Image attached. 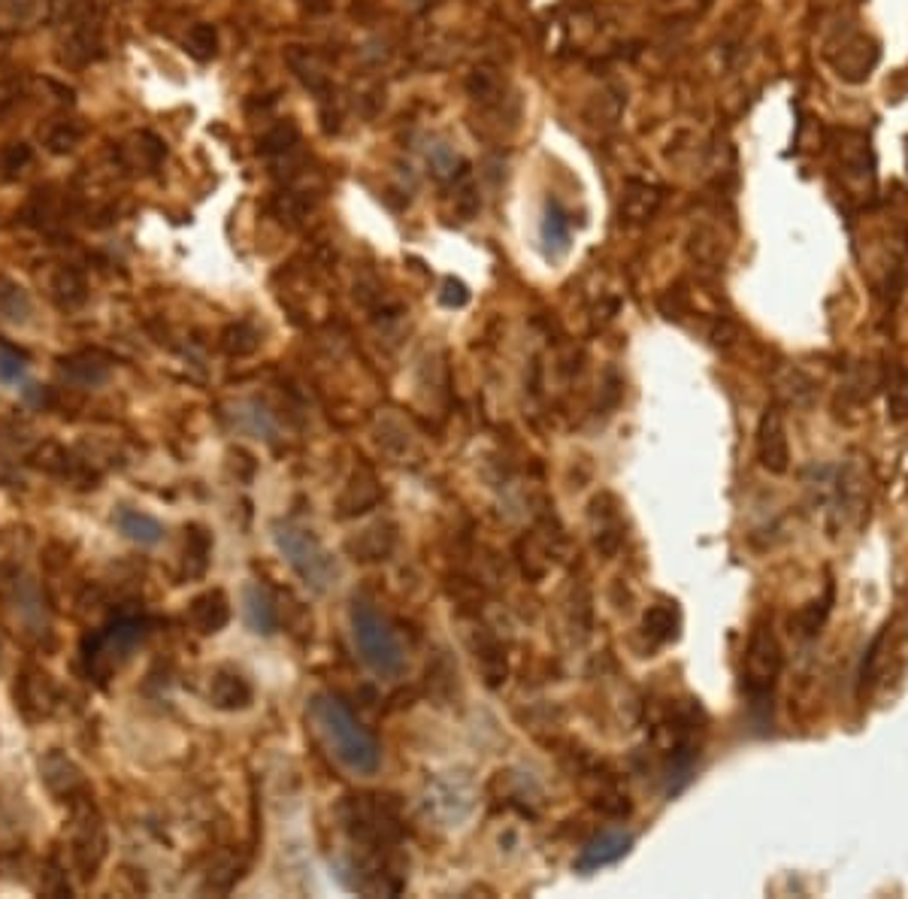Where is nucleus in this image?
Returning <instances> with one entry per match:
<instances>
[{"instance_id": "nucleus-2", "label": "nucleus", "mask_w": 908, "mask_h": 899, "mask_svg": "<svg viewBox=\"0 0 908 899\" xmlns=\"http://www.w3.org/2000/svg\"><path fill=\"white\" fill-rule=\"evenodd\" d=\"M146 636H149V621L140 615H122V618L109 621L107 627L88 633L80 648L85 676L95 679L97 684L109 681L134 657Z\"/></svg>"}, {"instance_id": "nucleus-18", "label": "nucleus", "mask_w": 908, "mask_h": 899, "mask_svg": "<svg viewBox=\"0 0 908 899\" xmlns=\"http://www.w3.org/2000/svg\"><path fill=\"white\" fill-rule=\"evenodd\" d=\"M112 524H116V531L122 533L124 539L146 545V548L164 543V536H167V527H164L158 518L149 515V512H140V509H131V506H119L112 512Z\"/></svg>"}, {"instance_id": "nucleus-38", "label": "nucleus", "mask_w": 908, "mask_h": 899, "mask_svg": "<svg viewBox=\"0 0 908 899\" xmlns=\"http://www.w3.org/2000/svg\"><path fill=\"white\" fill-rule=\"evenodd\" d=\"M887 409L894 422H908V369L896 373L887 385Z\"/></svg>"}, {"instance_id": "nucleus-21", "label": "nucleus", "mask_w": 908, "mask_h": 899, "mask_svg": "<svg viewBox=\"0 0 908 899\" xmlns=\"http://www.w3.org/2000/svg\"><path fill=\"white\" fill-rule=\"evenodd\" d=\"M243 615L245 624L252 627L255 633H264L270 636L279 630V609H276V599L270 597V591L264 585H245L243 587Z\"/></svg>"}, {"instance_id": "nucleus-16", "label": "nucleus", "mask_w": 908, "mask_h": 899, "mask_svg": "<svg viewBox=\"0 0 908 899\" xmlns=\"http://www.w3.org/2000/svg\"><path fill=\"white\" fill-rule=\"evenodd\" d=\"M382 500V485L379 478L373 476V470H354L352 478L346 482V488L337 497V515L339 518H354L361 512H370L373 506Z\"/></svg>"}, {"instance_id": "nucleus-34", "label": "nucleus", "mask_w": 908, "mask_h": 899, "mask_svg": "<svg viewBox=\"0 0 908 899\" xmlns=\"http://www.w3.org/2000/svg\"><path fill=\"white\" fill-rule=\"evenodd\" d=\"M27 354L15 349L13 342L0 340V385H15L25 379Z\"/></svg>"}, {"instance_id": "nucleus-13", "label": "nucleus", "mask_w": 908, "mask_h": 899, "mask_svg": "<svg viewBox=\"0 0 908 899\" xmlns=\"http://www.w3.org/2000/svg\"><path fill=\"white\" fill-rule=\"evenodd\" d=\"M758 461L766 473L785 476L790 470V442H787V427L782 412L770 406L760 415L758 424Z\"/></svg>"}, {"instance_id": "nucleus-20", "label": "nucleus", "mask_w": 908, "mask_h": 899, "mask_svg": "<svg viewBox=\"0 0 908 899\" xmlns=\"http://www.w3.org/2000/svg\"><path fill=\"white\" fill-rule=\"evenodd\" d=\"M394 543H397L394 524L379 521V524H373V527H364L361 533H354L352 539H346V551H349L354 560H361V563H370V560L388 558Z\"/></svg>"}, {"instance_id": "nucleus-4", "label": "nucleus", "mask_w": 908, "mask_h": 899, "mask_svg": "<svg viewBox=\"0 0 908 899\" xmlns=\"http://www.w3.org/2000/svg\"><path fill=\"white\" fill-rule=\"evenodd\" d=\"M273 539H276V548L282 551V558L288 560V567L298 572L312 591L325 594V591L337 585V560H334V555L327 551L325 545L318 543L315 533L300 527L294 521H276L273 524Z\"/></svg>"}, {"instance_id": "nucleus-3", "label": "nucleus", "mask_w": 908, "mask_h": 899, "mask_svg": "<svg viewBox=\"0 0 908 899\" xmlns=\"http://www.w3.org/2000/svg\"><path fill=\"white\" fill-rule=\"evenodd\" d=\"M339 821L349 839L361 848L385 851L403 839V821L397 815V803L379 793L346 797V803L339 805Z\"/></svg>"}, {"instance_id": "nucleus-31", "label": "nucleus", "mask_w": 908, "mask_h": 899, "mask_svg": "<svg viewBox=\"0 0 908 899\" xmlns=\"http://www.w3.org/2000/svg\"><path fill=\"white\" fill-rule=\"evenodd\" d=\"M221 345H225V352L233 354V357H249V354L258 352L261 330L255 325H249V321L231 325L225 330V337H221Z\"/></svg>"}, {"instance_id": "nucleus-40", "label": "nucleus", "mask_w": 908, "mask_h": 899, "mask_svg": "<svg viewBox=\"0 0 908 899\" xmlns=\"http://www.w3.org/2000/svg\"><path fill=\"white\" fill-rule=\"evenodd\" d=\"M439 303L448 306V309H461V306L470 303V288L463 286L461 279H446L443 291H439Z\"/></svg>"}, {"instance_id": "nucleus-35", "label": "nucleus", "mask_w": 908, "mask_h": 899, "mask_svg": "<svg viewBox=\"0 0 908 899\" xmlns=\"http://www.w3.org/2000/svg\"><path fill=\"white\" fill-rule=\"evenodd\" d=\"M778 391H782L785 400H790L794 406H806L814 397V385L802 376L800 369H785V376L778 379Z\"/></svg>"}, {"instance_id": "nucleus-15", "label": "nucleus", "mask_w": 908, "mask_h": 899, "mask_svg": "<svg viewBox=\"0 0 908 899\" xmlns=\"http://www.w3.org/2000/svg\"><path fill=\"white\" fill-rule=\"evenodd\" d=\"M630 848H633V836H630V833H624V830L600 833V836H594L591 842L584 845L582 854L576 858V870L597 872V870H603V866H612V863H618L621 858H627V854H630Z\"/></svg>"}, {"instance_id": "nucleus-10", "label": "nucleus", "mask_w": 908, "mask_h": 899, "mask_svg": "<svg viewBox=\"0 0 908 899\" xmlns=\"http://www.w3.org/2000/svg\"><path fill=\"white\" fill-rule=\"evenodd\" d=\"M867 494L869 476L863 458L842 463L833 478V506H836V515L842 518V527L860 524V518L867 512Z\"/></svg>"}, {"instance_id": "nucleus-22", "label": "nucleus", "mask_w": 908, "mask_h": 899, "mask_svg": "<svg viewBox=\"0 0 908 899\" xmlns=\"http://www.w3.org/2000/svg\"><path fill=\"white\" fill-rule=\"evenodd\" d=\"M678 630H681V612H678L676 603H669V599L654 603V606H649L645 615H642V633H645L654 645L676 642Z\"/></svg>"}, {"instance_id": "nucleus-7", "label": "nucleus", "mask_w": 908, "mask_h": 899, "mask_svg": "<svg viewBox=\"0 0 908 899\" xmlns=\"http://www.w3.org/2000/svg\"><path fill=\"white\" fill-rule=\"evenodd\" d=\"M785 654L775 640V630L770 621H758L746 645V664H742V681H746V694L751 696L754 708L773 706V688L782 676Z\"/></svg>"}, {"instance_id": "nucleus-11", "label": "nucleus", "mask_w": 908, "mask_h": 899, "mask_svg": "<svg viewBox=\"0 0 908 899\" xmlns=\"http://www.w3.org/2000/svg\"><path fill=\"white\" fill-rule=\"evenodd\" d=\"M836 155H839L845 182L857 191V197L867 194L869 201L875 191V158L869 149V136L860 131H842Z\"/></svg>"}, {"instance_id": "nucleus-17", "label": "nucleus", "mask_w": 908, "mask_h": 899, "mask_svg": "<svg viewBox=\"0 0 908 899\" xmlns=\"http://www.w3.org/2000/svg\"><path fill=\"white\" fill-rule=\"evenodd\" d=\"M664 204V191L651 182H642V179H630L624 185L621 204H618V216L627 224H645L651 218L657 216V209Z\"/></svg>"}, {"instance_id": "nucleus-27", "label": "nucleus", "mask_w": 908, "mask_h": 899, "mask_svg": "<svg viewBox=\"0 0 908 899\" xmlns=\"http://www.w3.org/2000/svg\"><path fill=\"white\" fill-rule=\"evenodd\" d=\"M288 64L298 73L300 82H303L306 88H312V92L325 95L327 88H330V76H327L325 61L315 52H310V49H291V52H288Z\"/></svg>"}, {"instance_id": "nucleus-37", "label": "nucleus", "mask_w": 908, "mask_h": 899, "mask_svg": "<svg viewBox=\"0 0 908 899\" xmlns=\"http://www.w3.org/2000/svg\"><path fill=\"white\" fill-rule=\"evenodd\" d=\"M52 288H55V297L61 300V306H76V303L85 300V282H82L80 272L61 270Z\"/></svg>"}, {"instance_id": "nucleus-12", "label": "nucleus", "mask_w": 908, "mask_h": 899, "mask_svg": "<svg viewBox=\"0 0 908 899\" xmlns=\"http://www.w3.org/2000/svg\"><path fill=\"white\" fill-rule=\"evenodd\" d=\"M40 781L52 793L58 803L70 805L85 793H92L88 781L82 776V769L70 761L64 751L52 749L46 757H40Z\"/></svg>"}, {"instance_id": "nucleus-8", "label": "nucleus", "mask_w": 908, "mask_h": 899, "mask_svg": "<svg viewBox=\"0 0 908 899\" xmlns=\"http://www.w3.org/2000/svg\"><path fill=\"white\" fill-rule=\"evenodd\" d=\"M824 58L830 61V68L836 70V76L845 82H867L872 76V70L879 68V40H872L867 31L848 27L842 31L836 40L827 42Z\"/></svg>"}, {"instance_id": "nucleus-6", "label": "nucleus", "mask_w": 908, "mask_h": 899, "mask_svg": "<svg viewBox=\"0 0 908 899\" xmlns=\"http://www.w3.org/2000/svg\"><path fill=\"white\" fill-rule=\"evenodd\" d=\"M68 809L70 866H73V872L80 875L82 882H95L97 872L104 866V860H107V827H104V815L97 812L92 793L73 800Z\"/></svg>"}, {"instance_id": "nucleus-9", "label": "nucleus", "mask_w": 908, "mask_h": 899, "mask_svg": "<svg viewBox=\"0 0 908 899\" xmlns=\"http://www.w3.org/2000/svg\"><path fill=\"white\" fill-rule=\"evenodd\" d=\"M15 708L22 712V718L27 724L49 721L58 706H61V688L52 679V672H46L43 667L27 664L19 676H15Z\"/></svg>"}, {"instance_id": "nucleus-41", "label": "nucleus", "mask_w": 908, "mask_h": 899, "mask_svg": "<svg viewBox=\"0 0 908 899\" xmlns=\"http://www.w3.org/2000/svg\"><path fill=\"white\" fill-rule=\"evenodd\" d=\"M458 163H461L458 161V155L451 149H446V146H439V149H434V155H431V167H434V173L439 179L455 177V173H458V170H455Z\"/></svg>"}, {"instance_id": "nucleus-26", "label": "nucleus", "mask_w": 908, "mask_h": 899, "mask_svg": "<svg viewBox=\"0 0 908 899\" xmlns=\"http://www.w3.org/2000/svg\"><path fill=\"white\" fill-rule=\"evenodd\" d=\"M209 558H213V536L201 524L185 527V555H182L185 579H204L209 570Z\"/></svg>"}, {"instance_id": "nucleus-5", "label": "nucleus", "mask_w": 908, "mask_h": 899, "mask_svg": "<svg viewBox=\"0 0 908 899\" xmlns=\"http://www.w3.org/2000/svg\"><path fill=\"white\" fill-rule=\"evenodd\" d=\"M352 633L354 645L361 652V660L373 669L376 676H400L407 667V652L397 630L388 624V618L379 615L370 603H354L352 609Z\"/></svg>"}, {"instance_id": "nucleus-29", "label": "nucleus", "mask_w": 908, "mask_h": 899, "mask_svg": "<svg viewBox=\"0 0 908 899\" xmlns=\"http://www.w3.org/2000/svg\"><path fill=\"white\" fill-rule=\"evenodd\" d=\"M34 309V303L27 297V291L13 279L0 276V318L13 321V325H25L27 315Z\"/></svg>"}, {"instance_id": "nucleus-32", "label": "nucleus", "mask_w": 908, "mask_h": 899, "mask_svg": "<svg viewBox=\"0 0 908 899\" xmlns=\"http://www.w3.org/2000/svg\"><path fill=\"white\" fill-rule=\"evenodd\" d=\"M467 88H470V95H473L479 104H485V107H491V104H500L503 100V80L497 70H491V68L473 70V76H470V82H467Z\"/></svg>"}, {"instance_id": "nucleus-36", "label": "nucleus", "mask_w": 908, "mask_h": 899, "mask_svg": "<svg viewBox=\"0 0 908 899\" xmlns=\"http://www.w3.org/2000/svg\"><path fill=\"white\" fill-rule=\"evenodd\" d=\"M884 642H887V627H884L882 633H879V636L872 640V645H869L867 657H863V664H860V676H857V679H860V694H863V691H869V688L875 684V679H879V667H882V648H884Z\"/></svg>"}, {"instance_id": "nucleus-30", "label": "nucleus", "mask_w": 908, "mask_h": 899, "mask_svg": "<svg viewBox=\"0 0 908 899\" xmlns=\"http://www.w3.org/2000/svg\"><path fill=\"white\" fill-rule=\"evenodd\" d=\"M833 599H836V591H833V585H827L821 597L812 599L809 606H802L800 615H797V630L802 636H818L824 630L830 612H833Z\"/></svg>"}, {"instance_id": "nucleus-33", "label": "nucleus", "mask_w": 908, "mask_h": 899, "mask_svg": "<svg viewBox=\"0 0 908 899\" xmlns=\"http://www.w3.org/2000/svg\"><path fill=\"white\" fill-rule=\"evenodd\" d=\"M691 258L703 267H718L724 260V248H721V236L709 228H700V231L691 236Z\"/></svg>"}, {"instance_id": "nucleus-24", "label": "nucleus", "mask_w": 908, "mask_h": 899, "mask_svg": "<svg viewBox=\"0 0 908 899\" xmlns=\"http://www.w3.org/2000/svg\"><path fill=\"white\" fill-rule=\"evenodd\" d=\"M13 609L15 618L22 621L25 627H31V633H46L49 630V618H46V609H43V599L37 585L31 579H22L13 585Z\"/></svg>"}, {"instance_id": "nucleus-39", "label": "nucleus", "mask_w": 908, "mask_h": 899, "mask_svg": "<svg viewBox=\"0 0 908 899\" xmlns=\"http://www.w3.org/2000/svg\"><path fill=\"white\" fill-rule=\"evenodd\" d=\"M189 52L197 58V61H206L213 58L218 49V34L213 25H194L189 31Z\"/></svg>"}, {"instance_id": "nucleus-14", "label": "nucleus", "mask_w": 908, "mask_h": 899, "mask_svg": "<svg viewBox=\"0 0 908 899\" xmlns=\"http://www.w3.org/2000/svg\"><path fill=\"white\" fill-rule=\"evenodd\" d=\"M189 624L201 633V636H216L225 627L231 624V599L225 591H204L189 603Z\"/></svg>"}, {"instance_id": "nucleus-23", "label": "nucleus", "mask_w": 908, "mask_h": 899, "mask_svg": "<svg viewBox=\"0 0 908 899\" xmlns=\"http://www.w3.org/2000/svg\"><path fill=\"white\" fill-rule=\"evenodd\" d=\"M609 503V494L606 497H597L594 500V506H591V515H594V521H597V533H594V543H597V548L606 555V558H612L618 548H621L624 543V524L621 518H618V506Z\"/></svg>"}, {"instance_id": "nucleus-28", "label": "nucleus", "mask_w": 908, "mask_h": 899, "mask_svg": "<svg viewBox=\"0 0 908 899\" xmlns=\"http://www.w3.org/2000/svg\"><path fill=\"white\" fill-rule=\"evenodd\" d=\"M570 216L560 209V204L545 206V218H543V243L548 245L552 255H567L570 248Z\"/></svg>"}, {"instance_id": "nucleus-19", "label": "nucleus", "mask_w": 908, "mask_h": 899, "mask_svg": "<svg viewBox=\"0 0 908 899\" xmlns=\"http://www.w3.org/2000/svg\"><path fill=\"white\" fill-rule=\"evenodd\" d=\"M252 684L237 669H218L209 681V703L221 712H237V708L252 706Z\"/></svg>"}, {"instance_id": "nucleus-1", "label": "nucleus", "mask_w": 908, "mask_h": 899, "mask_svg": "<svg viewBox=\"0 0 908 899\" xmlns=\"http://www.w3.org/2000/svg\"><path fill=\"white\" fill-rule=\"evenodd\" d=\"M310 715L312 724L318 727V733L327 742V749L334 751V757L342 766H349L358 776H373L379 769L382 751L376 736L358 721V715L339 696H312Z\"/></svg>"}, {"instance_id": "nucleus-25", "label": "nucleus", "mask_w": 908, "mask_h": 899, "mask_svg": "<svg viewBox=\"0 0 908 899\" xmlns=\"http://www.w3.org/2000/svg\"><path fill=\"white\" fill-rule=\"evenodd\" d=\"M61 373L64 379L80 385V388H97L109 379V364L95 352H82L73 354V357H64L61 361Z\"/></svg>"}]
</instances>
